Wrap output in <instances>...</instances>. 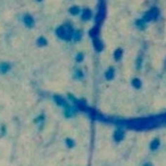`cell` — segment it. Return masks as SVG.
<instances>
[{"label": "cell", "instance_id": "cell-20", "mask_svg": "<svg viewBox=\"0 0 166 166\" xmlns=\"http://www.w3.org/2000/svg\"><path fill=\"white\" fill-rule=\"evenodd\" d=\"M5 133H6V127H5V126H2V127H1V134H2V136H4Z\"/></svg>", "mask_w": 166, "mask_h": 166}, {"label": "cell", "instance_id": "cell-17", "mask_svg": "<svg viewBox=\"0 0 166 166\" xmlns=\"http://www.w3.org/2000/svg\"><path fill=\"white\" fill-rule=\"evenodd\" d=\"M158 146H159V141H158V139H155L153 142L150 144V149H151V150H156Z\"/></svg>", "mask_w": 166, "mask_h": 166}, {"label": "cell", "instance_id": "cell-19", "mask_svg": "<svg viewBox=\"0 0 166 166\" xmlns=\"http://www.w3.org/2000/svg\"><path fill=\"white\" fill-rule=\"evenodd\" d=\"M132 85L134 88H137V89H139L141 87V81L139 79H133L132 80Z\"/></svg>", "mask_w": 166, "mask_h": 166}, {"label": "cell", "instance_id": "cell-5", "mask_svg": "<svg viewBox=\"0 0 166 166\" xmlns=\"http://www.w3.org/2000/svg\"><path fill=\"white\" fill-rule=\"evenodd\" d=\"M53 98H54V101H55V102H56V104L59 106V107H63V108H65V107H67V106L70 105V104H68V102H67V101H66L65 99L63 98V97L59 96V95H54Z\"/></svg>", "mask_w": 166, "mask_h": 166}, {"label": "cell", "instance_id": "cell-2", "mask_svg": "<svg viewBox=\"0 0 166 166\" xmlns=\"http://www.w3.org/2000/svg\"><path fill=\"white\" fill-rule=\"evenodd\" d=\"M78 112H80V110L78 109V107L75 105H73V104H70L67 107L64 108V115H65V117H67V118L74 117Z\"/></svg>", "mask_w": 166, "mask_h": 166}, {"label": "cell", "instance_id": "cell-22", "mask_svg": "<svg viewBox=\"0 0 166 166\" xmlns=\"http://www.w3.org/2000/svg\"><path fill=\"white\" fill-rule=\"evenodd\" d=\"M144 166H153L151 164H146V165H144Z\"/></svg>", "mask_w": 166, "mask_h": 166}, {"label": "cell", "instance_id": "cell-16", "mask_svg": "<svg viewBox=\"0 0 166 166\" xmlns=\"http://www.w3.org/2000/svg\"><path fill=\"white\" fill-rule=\"evenodd\" d=\"M81 39H82V31L75 30L74 36H73V40H74V41H80Z\"/></svg>", "mask_w": 166, "mask_h": 166}, {"label": "cell", "instance_id": "cell-1", "mask_svg": "<svg viewBox=\"0 0 166 166\" xmlns=\"http://www.w3.org/2000/svg\"><path fill=\"white\" fill-rule=\"evenodd\" d=\"M74 32L75 30L71 24H63L56 29V35L64 41H72L74 36Z\"/></svg>", "mask_w": 166, "mask_h": 166}, {"label": "cell", "instance_id": "cell-10", "mask_svg": "<svg viewBox=\"0 0 166 166\" xmlns=\"http://www.w3.org/2000/svg\"><path fill=\"white\" fill-rule=\"evenodd\" d=\"M115 76V70L113 67H108V70L105 72V79L108 80V81H112Z\"/></svg>", "mask_w": 166, "mask_h": 166}, {"label": "cell", "instance_id": "cell-11", "mask_svg": "<svg viewBox=\"0 0 166 166\" xmlns=\"http://www.w3.org/2000/svg\"><path fill=\"white\" fill-rule=\"evenodd\" d=\"M35 43H36L38 47L42 48V47H46V46L48 44V41H47V39H46L44 36H39V38L36 39V41H35Z\"/></svg>", "mask_w": 166, "mask_h": 166}, {"label": "cell", "instance_id": "cell-9", "mask_svg": "<svg viewBox=\"0 0 166 166\" xmlns=\"http://www.w3.org/2000/svg\"><path fill=\"white\" fill-rule=\"evenodd\" d=\"M81 10H82V8L79 7V6H72V7H70V9H68V13H70L72 16H80Z\"/></svg>", "mask_w": 166, "mask_h": 166}, {"label": "cell", "instance_id": "cell-21", "mask_svg": "<svg viewBox=\"0 0 166 166\" xmlns=\"http://www.w3.org/2000/svg\"><path fill=\"white\" fill-rule=\"evenodd\" d=\"M35 1H38V2H42L43 0H35Z\"/></svg>", "mask_w": 166, "mask_h": 166}, {"label": "cell", "instance_id": "cell-4", "mask_svg": "<svg viewBox=\"0 0 166 166\" xmlns=\"http://www.w3.org/2000/svg\"><path fill=\"white\" fill-rule=\"evenodd\" d=\"M80 18L82 19L83 22H88V21H90V19L92 18L91 9L87 8V7L82 8V10H81V14H80Z\"/></svg>", "mask_w": 166, "mask_h": 166}, {"label": "cell", "instance_id": "cell-18", "mask_svg": "<svg viewBox=\"0 0 166 166\" xmlns=\"http://www.w3.org/2000/svg\"><path fill=\"white\" fill-rule=\"evenodd\" d=\"M83 59H84V54H83V53H78V54H76V57H75V61H76V63H81V61H83Z\"/></svg>", "mask_w": 166, "mask_h": 166}, {"label": "cell", "instance_id": "cell-3", "mask_svg": "<svg viewBox=\"0 0 166 166\" xmlns=\"http://www.w3.org/2000/svg\"><path fill=\"white\" fill-rule=\"evenodd\" d=\"M22 21H23V24L25 25V27H27V29H32V27L35 25V19L34 17L31 15V14L26 13L23 15L22 17Z\"/></svg>", "mask_w": 166, "mask_h": 166}, {"label": "cell", "instance_id": "cell-8", "mask_svg": "<svg viewBox=\"0 0 166 166\" xmlns=\"http://www.w3.org/2000/svg\"><path fill=\"white\" fill-rule=\"evenodd\" d=\"M93 47L96 49V51L100 53V51H102V49H104V43L101 42V40L99 38L96 36V38H93Z\"/></svg>", "mask_w": 166, "mask_h": 166}, {"label": "cell", "instance_id": "cell-13", "mask_svg": "<svg viewBox=\"0 0 166 166\" xmlns=\"http://www.w3.org/2000/svg\"><path fill=\"white\" fill-rule=\"evenodd\" d=\"M44 119H46L44 115L43 114H41V115H39L36 118H34V123L35 124H40V127H41L44 124Z\"/></svg>", "mask_w": 166, "mask_h": 166}, {"label": "cell", "instance_id": "cell-14", "mask_svg": "<svg viewBox=\"0 0 166 166\" xmlns=\"http://www.w3.org/2000/svg\"><path fill=\"white\" fill-rule=\"evenodd\" d=\"M65 144H66V147H67L68 149H72V148H74V147H75L74 140L71 139V138H67V139L65 140Z\"/></svg>", "mask_w": 166, "mask_h": 166}, {"label": "cell", "instance_id": "cell-7", "mask_svg": "<svg viewBox=\"0 0 166 166\" xmlns=\"http://www.w3.org/2000/svg\"><path fill=\"white\" fill-rule=\"evenodd\" d=\"M12 68V65L7 63V61H2L0 63V74H7Z\"/></svg>", "mask_w": 166, "mask_h": 166}, {"label": "cell", "instance_id": "cell-12", "mask_svg": "<svg viewBox=\"0 0 166 166\" xmlns=\"http://www.w3.org/2000/svg\"><path fill=\"white\" fill-rule=\"evenodd\" d=\"M122 56H123V50L121 48H117L114 51V59L115 61H121Z\"/></svg>", "mask_w": 166, "mask_h": 166}, {"label": "cell", "instance_id": "cell-6", "mask_svg": "<svg viewBox=\"0 0 166 166\" xmlns=\"http://www.w3.org/2000/svg\"><path fill=\"white\" fill-rule=\"evenodd\" d=\"M124 136H125V131L122 130V129H117V130H115V132H114L113 138L116 142H121L124 139Z\"/></svg>", "mask_w": 166, "mask_h": 166}, {"label": "cell", "instance_id": "cell-15", "mask_svg": "<svg viewBox=\"0 0 166 166\" xmlns=\"http://www.w3.org/2000/svg\"><path fill=\"white\" fill-rule=\"evenodd\" d=\"M83 76H84V74H83V72L80 68H76L74 72V78L76 80H82Z\"/></svg>", "mask_w": 166, "mask_h": 166}]
</instances>
